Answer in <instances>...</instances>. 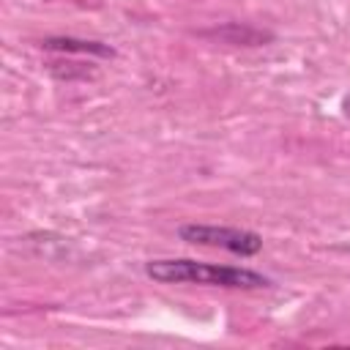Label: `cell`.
Segmentation results:
<instances>
[{"label": "cell", "instance_id": "3", "mask_svg": "<svg viewBox=\"0 0 350 350\" xmlns=\"http://www.w3.org/2000/svg\"><path fill=\"white\" fill-rule=\"evenodd\" d=\"M44 46H46V49H57V52H82V55H98V57H112V55H115L107 44H98V41H79V38H46Z\"/></svg>", "mask_w": 350, "mask_h": 350}, {"label": "cell", "instance_id": "2", "mask_svg": "<svg viewBox=\"0 0 350 350\" xmlns=\"http://www.w3.org/2000/svg\"><path fill=\"white\" fill-rule=\"evenodd\" d=\"M180 241L186 243H200V246H216L241 257H252L262 249V238L252 230L241 227H219V224H183L178 230Z\"/></svg>", "mask_w": 350, "mask_h": 350}, {"label": "cell", "instance_id": "1", "mask_svg": "<svg viewBox=\"0 0 350 350\" xmlns=\"http://www.w3.org/2000/svg\"><path fill=\"white\" fill-rule=\"evenodd\" d=\"M145 273L161 284H202V287H230V290H260L268 287L271 279H265L257 271L235 268V265H213V262H197V260H150L145 265Z\"/></svg>", "mask_w": 350, "mask_h": 350}]
</instances>
